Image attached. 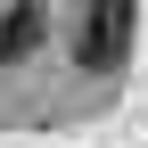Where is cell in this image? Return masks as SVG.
I'll list each match as a JSON object with an SVG mask.
<instances>
[{
  "label": "cell",
  "instance_id": "2",
  "mask_svg": "<svg viewBox=\"0 0 148 148\" xmlns=\"http://www.w3.org/2000/svg\"><path fill=\"white\" fill-rule=\"evenodd\" d=\"M33 41H41V8L25 0V8H8V16H0V58H25Z\"/></svg>",
  "mask_w": 148,
  "mask_h": 148
},
{
  "label": "cell",
  "instance_id": "1",
  "mask_svg": "<svg viewBox=\"0 0 148 148\" xmlns=\"http://www.w3.org/2000/svg\"><path fill=\"white\" fill-rule=\"evenodd\" d=\"M123 49H132V0H90L82 33H74V58L90 74H107V66H123Z\"/></svg>",
  "mask_w": 148,
  "mask_h": 148
}]
</instances>
